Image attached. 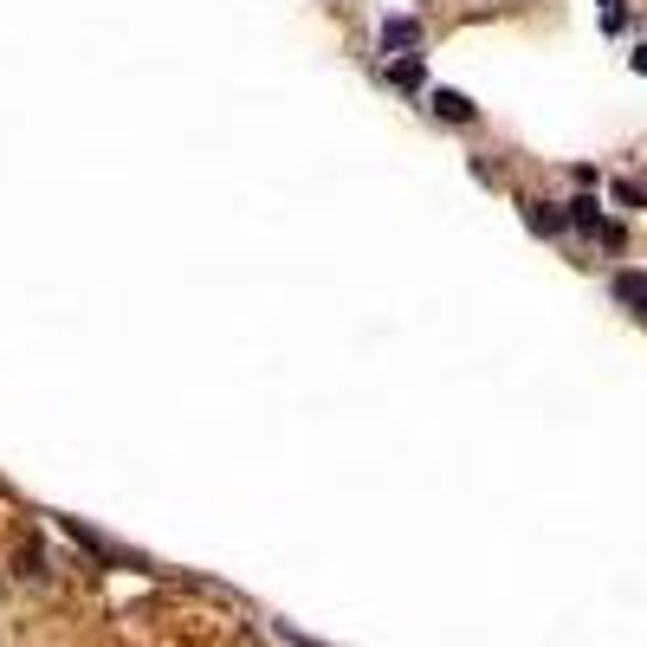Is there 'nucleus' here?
I'll return each mask as SVG.
<instances>
[{"label": "nucleus", "mask_w": 647, "mask_h": 647, "mask_svg": "<svg viewBox=\"0 0 647 647\" xmlns=\"http://www.w3.org/2000/svg\"><path fill=\"white\" fill-rule=\"evenodd\" d=\"M570 220H576V227H583V233H596V240H609V246H622V227H615V220H602V208H596V201H570Z\"/></svg>", "instance_id": "1"}, {"label": "nucleus", "mask_w": 647, "mask_h": 647, "mask_svg": "<svg viewBox=\"0 0 647 647\" xmlns=\"http://www.w3.org/2000/svg\"><path fill=\"white\" fill-rule=\"evenodd\" d=\"M408 46H421V20H402V13L382 20V52H402L408 59Z\"/></svg>", "instance_id": "2"}, {"label": "nucleus", "mask_w": 647, "mask_h": 647, "mask_svg": "<svg viewBox=\"0 0 647 647\" xmlns=\"http://www.w3.org/2000/svg\"><path fill=\"white\" fill-rule=\"evenodd\" d=\"M615 298H622V305H635L641 318H647V279H641V272H622V279H615Z\"/></svg>", "instance_id": "3"}, {"label": "nucleus", "mask_w": 647, "mask_h": 647, "mask_svg": "<svg viewBox=\"0 0 647 647\" xmlns=\"http://www.w3.org/2000/svg\"><path fill=\"white\" fill-rule=\"evenodd\" d=\"M434 110H440L447 123H473V104H466L460 91H434Z\"/></svg>", "instance_id": "4"}, {"label": "nucleus", "mask_w": 647, "mask_h": 647, "mask_svg": "<svg viewBox=\"0 0 647 647\" xmlns=\"http://www.w3.org/2000/svg\"><path fill=\"white\" fill-rule=\"evenodd\" d=\"M525 220H531L538 233H557V227H563V214H557V208H544V201H525Z\"/></svg>", "instance_id": "5"}, {"label": "nucleus", "mask_w": 647, "mask_h": 647, "mask_svg": "<svg viewBox=\"0 0 647 647\" xmlns=\"http://www.w3.org/2000/svg\"><path fill=\"white\" fill-rule=\"evenodd\" d=\"M389 78H395L402 91H415V85H421V59H395V72H389Z\"/></svg>", "instance_id": "6"}, {"label": "nucleus", "mask_w": 647, "mask_h": 647, "mask_svg": "<svg viewBox=\"0 0 647 647\" xmlns=\"http://www.w3.org/2000/svg\"><path fill=\"white\" fill-rule=\"evenodd\" d=\"M602 26H609V33L622 26V0H602Z\"/></svg>", "instance_id": "7"}, {"label": "nucleus", "mask_w": 647, "mask_h": 647, "mask_svg": "<svg viewBox=\"0 0 647 647\" xmlns=\"http://www.w3.org/2000/svg\"><path fill=\"white\" fill-rule=\"evenodd\" d=\"M635 72H647V46H641V52H635Z\"/></svg>", "instance_id": "8"}]
</instances>
